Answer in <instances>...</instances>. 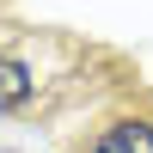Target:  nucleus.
<instances>
[{"instance_id": "obj_1", "label": "nucleus", "mask_w": 153, "mask_h": 153, "mask_svg": "<svg viewBox=\"0 0 153 153\" xmlns=\"http://www.w3.org/2000/svg\"><path fill=\"white\" fill-rule=\"evenodd\" d=\"M92 153H153V123H117L98 135Z\"/></svg>"}, {"instance_id": "obj_2", "label": "nucleus", "mask_w": 153, "mask_h": 153, "mask_svg": "<svg viewBox=\"0 0 153 153\" xmlns=\"http://www.w3.org/2000/svg\"><path fill=\"white\" fill-rule=\"evenodd\" d=\"M31 98V68L19 55H0V110H19Z\"/></svg>"}]
</instances>
